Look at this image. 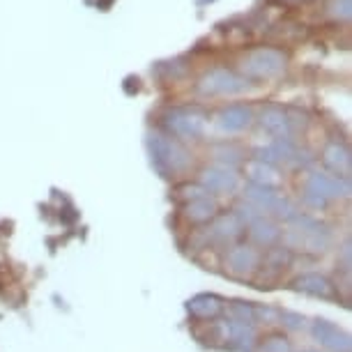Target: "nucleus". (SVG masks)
Instances as JSON below:
<instances>
[{
  "mask_svg": "<svg viewBox=\"0 0 352 352\" xmlns=\"http://www.w3.org/2000/svg\"><path fill=\"white\" fill-rule=\"evenodd\" d=\"M212 210H214V205H212L210 201H205V198H201V201H196L194 205H189V212H194V219H205L212 214Z\"/></svg>",
  "mask_w": 352,
  "mask_h": 352,
  "instance_id": "13",
  "label": "nucleus"
},
{
  "mask_svg": "<svg viewBox=\"0 0 352 352\" xmlns=\"http://www.w3.org/2000/svg\"><path fill=\"white\" fill-rule=\"evenodd\" d=\"M249 88V78H244L240 72H232L228 67H214L198 78L196 90L203 97H228L240 95Z\"/></svg>",
  "mask_w": 352,
  "mask_h": 352,
  "instance_id": "3",
  "label": "nucleus"
},
{
  "mask_svg": "<svg viewBox=\"0 0 352 352\" xmlns=\"http://www.w3.org/2000/svg\"><path fill=\"white\" fill-rule=\"evenodd\" d=\"M288 67V56L274 46H258L240 58V74L249 81H270Z\"/></svg>",
  "mask_w": 352,
  "mask_h": 352,
  "instance_id": "1",
  "label": "nucleus"
},
{
  "mask_svg": "<svg viewBox=\"0 0 352 352\" xmlns=\"http://www.w3.org/2000/svg\"><path fill=\"white\" fill-rule=\"evenodd\" d=\"M256 116L249 104H230L223 106L214 116V124L221 134H242L254 124Z\"/></svg>",
  "mask_w": 352,
  "mask_h": 352,
  "instance_id": "5",
  "label": "nucleus"
},
{
  "mask_svg": "<svg viewBox=\"0 0 352 352\" xmlns=\"http://www.w3.org/2000/svg\"><path fill=\"white\" fill-rule=\"evenodd\" d=\"M251 180H256L258 184H276L278 182V173L274 170V166L263 162V159H254L247 166Z\"/></svg>",
  "mask_w": 352,
  "mask_h": 352,
  "instance_id": "10",
  "label": "nucleus"
},
{
  "mask_svg": "<svg viewBox=\"0 0 352 352\" xmlns=\"http://www.w3.org/2000/svg\"><path fill=\"white\" fill-rule=\"evenodd\" d=\"M164 127L177 138H201L208 127V116L201 109H170L164 116Z\"/></svg>",
  "mask_w": 352,
  "mask_h": 352,
  "instance_id": "4",
  "label": "nucleus"
},
{
  "mask_svg": "<svg viewBox=\"0 0 352 352\" xmlns=\"http://www.w3.org/2000/svg\"><path fill=\"white\" fill-rule=\"evenodd\" d=\"M285 3H307V0H285Z\"/></svg>",
  "mask_w": 352,
  "mask_h": 352,
  "instance_id": "14",
  "label": "nucleus"
},
{
  "mask_svg": "<svg viewBox=\"0 0 352 352\" xmlns=\"http://www.w3.org/2000/svg\"><path fill=\"white\" fill-rule=\"evenodd\" d=\"M240 155H242V150L237 148V145H228V143L219 145V148L214 150V157L221 159V162H237Z\"/></svg>",
  "mask_w": 352,
  "mask_h": 352,
  "instance_id": "12",
  "label": "nucleus"
},
{
  "mask_svg": "<svg viewBox=\"0 0 352 352\" xmlns=\"http://www.w3.org/2000/svg\"><path fill=\"white\" fill-rule=\"evenodd\" d=\"M258 124L267 136L272 138H292V120H290V113L281 109L276 104L265 106L258 116Z\"/></svg>",
  "mask_w": 352,
  "mask_h": 352,
  "instance_id": "6",
  "label": "nucleus"
},
{
  "mask_svg": "<svg viewBox=\"0 0 352 352\" xmlns=\"http://www.w3.org/2000/svg\"><path fill=\"white\" fill-rule=\"evenodd\" d=\"M327 16L336 23H348L352 16V0H327Z\"/></svg>",
  "mask_w": 352,
  "mask_h": 352,
  "instance_id": "11",
  "label": "nucleus"
},
{
  "mask_svg": "<svg viewBox=\"0 0 352 352\" xmlns=\"http://www.w3.org/2000/svg\"><path fill=\"white\" fill-rule=\"evenodd\" d=\"M322 162L336 173L350 170V150L343 143H327L322 150Z\"/></svg>",
  "mask_w": 352,
  "mask_h": 352,
  "instance_id": "9",
  "label": "nucleus"
},
{
  "mask_svg": "<svg viewBox=\"0 0 352 352\" xmlns=\"http://www.w3.org/2000/svg\"><path fill=\"white\" fill-rule=\"evenodd\" d=\"M307 187L311 194H318V196H336L345 184L341 177H334V175H327V173H311L309 180H307Z\"/></svg>",
  "mask_w": 352,
  "mask_h": 352,
  "instance_id": "8",
  "label": "nucleus"
},
{
  "mask_svg": "<svg viewBox=\"0 0 352 352\" xmlns=\"http://www.w3.org/2000/svg\"><path fill=\"white\" fill-rule=\"evenodd\" d=\"M203 184L208 189H214V191H230L235 189L237 184V175L228 168H219V166H214V168H205L203 175H201Z\"/></svg>",
  "mask_w": 352,
  "mask_h": 352,
  "instance_id": "7",
  "label": "nucleus"
},
{
  "mask_svg": "<svg viewBox=\"0 0 352 352\" xmlns=\"http://www.w3.org/2000/svg\"><path fill=\"white\" fill-rule=\"evenodd\" d=\"M148 145L152 152V159L162 170L168 173H180L191 164V155L184 145L173 138L168 134H162V131H155V134L148 136Z\"/></svg>",
  "mask_w": 352,
  "mask_h": 352,
  "instance_id": "2",
  "label": "nucleus"
}]
</instances>
